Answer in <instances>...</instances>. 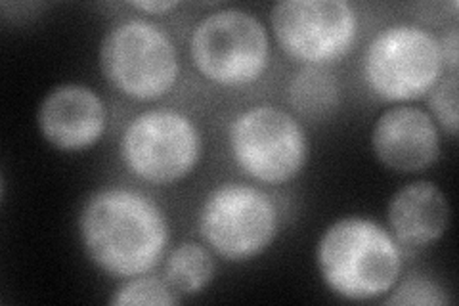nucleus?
Segmentation results:
<instances>
[{
    "label": "nucleus",
    "mask_w": 459,
    "mask_h": 306,
    "mask_svg": "<svg viewBox=\"0 0 459 306\" xmlns=\"http://www.w3.org/2000/svg\"><path fill=\"white\" fill-rule=\"evenodd\" d=\"M84 255L111 278L150 274L167 253L170 226L150 196L126 186H106L84 199L77 216Z\"/></svg>",
    "instance_id": "1"
},
{
    "label": "nucleus",
    "mask_w": 459,
    "mask_h": 306,
    "mask_svg": "<svg viewBox=\"0 0 459 306\" xmlns=\"http://www.w3.org/2000/svg\"><path fill=\"white\" fill-rule=\"evenodd\" d=\"M314 258L325 287L344 301L381 299L402 275L400 245L389 228L368 216H342L329 224Z\"/></svg>",
    "instance_id": "2"
},
{
    "label": "nucleus",
    "mask_w": 459,
    "mask_h": 306,
    "mask_svg": "<svg viewBox=\"0 0 459 306\" xmlns=\"http://www.w3.org/2000/svg\"><path fill=\"white\" fill-rule=\"evenodd\" d=\"M98 62L113 89L136 101L167 96L180 77L175 39L146 18L113 23L100 42Z\"/></svg>",
    "instance_id": "3"
},
{
    "label": "nucleus",
    "mask_w": 459,
    "mask_h": 306,
    "mask_svg": "<svg viewBox=\"0 0 459 306\" xmlns=\"http://www.w3.org/2000/svg\"><path fill=\"white\" fill-rule=\"evenodd\" d=\"M440 39L418 23H391L373 35L362 56V77L377 98L408 104L444 77Z\"/></svg>",
    "instance_id": "4"
},
{
    "label": "nucleus",
    "mask_w": 459,
    "mask_h": 306,
    "mask_svg": "<svg viewBox=\"0 0 459 306\" xmlns=\"http://www.w3.org/2000/svg\"><path fill=\"white\" fill-rule=\"evenodd\" d=\"M228 150L249 179L281 186L305 170L310 142L295 113L272 104H256L239 111L230 123Z\"/></svg>",
    "instance_id": "5"
},
{
    "label": "nucleus",
    "mask_w": 459,
    "mask_h": 306,
    "mask_svg": "<svg viewBox=\"0 0 459 306\" xmlns=\"http://www.w3.org/2000/svg\"><path fill=\"white\" fill-rule=\"evenodd\" d=\"M190 57L199 75L212 84L226 89L255 84L270 66L268 29L247 10H214L194 25Z\"/></svg>",
    "instance_id": "6"
},
{
    "label": "nucleus",
    "mask_w": 459,
    "mask_h": 306,
    "mask_svg": "<svg viewBox=\"0 0 459 306\" xmlns=\"http://www.w3.org/2000/svg\"><path fill=\"white\" fill-rule=\"evenodd\" d=\"M204 155V136L188 113L152 108L126 123L119 157L134 179L170 186L188 179Z\"/></svg>",
    "instance_id": "7"
},
{
    "label": "nucleus",
    "mask_w": 459,
    "mask_h": 306,
    "mask_svg": "<svg viewBox=\"0 0 459 306\" xmlns=\"http://www.w3.org/2000/svg\"><path fill=\"white\" fill-rule=\"evenodd\" d=\"M281 224L276 201L246 182H222L205 196L197 211L199 236L211 251L230 262L263 255Z\"/></svg>",
    "instance_id": "8"
},
{
    "label": "nucleus",
    "mask_w": 459,
    "mask_h": 306,
    "mask_svg": "<svg viewBox=\"0 0 459 306\" xmlns=\"http://www.w3.org/2000/svg\"><path fill=\"white\" fill-rule=\"evenodd\" d=\"M278 47L305 66H325L347 56L360 33V18L344 0H281L270 10Z\"/></svg>",
    "instance_id": "9"
},
{
    "label": "nucleus",
    "mask_w": 459,
    "mask_h": 306,
    "mask_svg": "<svg viewBox=\"0 0 459 306\" xmlns=\"http://www.w3.org/2000/svg\"><path fill=\"white\" fill-rule=\"evenodd\" d=\"M37 127L52 148L65 153L84 152L102 140L108 106L89 84L60 83L40 100Z\"/></svg>",
    "instance_id": "10"
},
{
    "label": "nucleus",
    "mask_w": 459,
    "mask_h": 306,
    "mask_svg": "<svg viewBox=\"0 0 459 306\" xmlns=\"http://www.w3.org/2000/svg\"><path fill=\"white\" fill-rule=\"evenodd\" d=\"M369 144L383 167L402 174L433 167L442 150L438 125L427 109L411 104L385 109L371 127Z\"/></svg>",
    "instance_id": "11"
},
{
    "label": "nucleus",
    "mask_w": 459,
    "mask_h": 306,
    "mask_svg": "<svg viewBox=\"0 0 459 306\" xmlns=\"http://www.w3.org/2000/svg\"><path fill=\"white\" fill-rule=\"evenodd\" d=\"M450 201L429 180H413L398 188L386 205V223L398 245L410 249L440 241L450 226Z\"/></svg>",
    "instance_id": "12"
},
{
    "label": "nucleus",
    "mask_w": 459,
    "mask_h": 306,
    "mask_svg": "<svg viewBox=\"0 0 459 306\" xmlns=\"http://www.w3.org/2000/svg\"><path fill=\"white\" fill-rule=\"evenodd\" d=\"M217 274V262L209 247L199 241H184L165 257L163 278L180 297H194L205 291Z\"/></svg>",
    "instance_id": "13"
},
{
    "label": "nucleus",
    "mask_w": 459,
    "mask_h": 306,
    "mask_svg": "<svg viewBox=\"0 0 459 306\" xmlns=\"http://www.w3.org/2000/svg\"><path fill=\"white\" fill-rule=\"evenodd\" d=\"M287 100L303 118H325L339 106V81L324 66H305L291 77L287 86Z\"/></svg>",
    "instance_id": "14"
},
{
    "label": "nucleus",
    "mask_w": 459,
    "mask_h": 306,
    "mask_svg": "<svg viewBox=\"0 0 459 306\" xmlns=\"http://www.w3.org/2000/svg\"><path fill=\"white\" fill-rule=\"evenodd\" d=\"M178 302L180 297L165 278L150 274L121 280V285L109 297V304L113 306H175Z\"/></svg>",
    "instance_id": "15"
},
{
    "label": "nucleus",
    "mask_w": 459,
    "mask_h": 306,
    "mask_svg": "<svg viewBox=\"0 0 459 306\" xmlns=\"http://www.w3.org/2000/svg\"><path fill=\"white\" fill-rule=\"evenodd\" d=\"M450 302L452 297L448 291L421 274H411L406 280H398L383 299V304L394 306H440Z\"/></svg>",
    "instance_id": "16"
},
{
    "label": "nucleus",
    "mask_w": 459,
    "mask_h": 306,
    "mask_svg": "<svg viewBox=\"0 0 459 306\" xmlns=\"http://www.w3.org/2000/svg\"><path fill=\"white\" fill-rule=\"evenodd\" d=\"M457 73H450L448 77H442L430 91L429 96V115L435 119L440 130H444L450 138L457 136Z\"/></svg>",
    "instance_id": "17"
},
{
    "label": "nucleus",
    "mask_w": 459,
    "mask_h": 306,
    "mask_svg": "<svg viewBox=\"0 0 459 306\" xmlns=\"http://www.w3.org/2000/svg\"><path fill=\"white\" fill-rule=\"evenodd\" d=\"M440 48H442V57H444V67H448L450 73H457V64H459L457 27H452L450 31L440 39Z\"/></svg>",
    "instance_id": "18"
},
{
    "label": "nucleus",
    "mask_w": 459,
    "mask_h": 306,
    "mask_svg": "<svg viewBox=\"0 0 459 306\" xmlns=\"http://www.w3.org/2000/svg\"><path fill=\"white\" fill-rule=\"evenodd\" d=\"M128 6L138 12L150 13V16H161V13L177 10L180 3H177V0H134V3H128Z\"/></svg>",
    "instance_id": "19"
}]
</instances>
